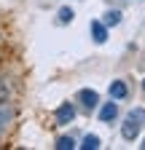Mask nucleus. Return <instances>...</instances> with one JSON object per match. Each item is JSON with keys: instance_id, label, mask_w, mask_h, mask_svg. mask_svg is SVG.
Masks as SVG:
<instances>
[{"instance_id": "obj_1", "label": "nucleus", "mask_w": 145, "mask_h": 150, "mask_svg": "<svg viewBox=\"0 0 145 150\" xmlns=\"http://www.w3.org/2000/svg\"><path fill=\"white\" fill-rule=\"evenodd\" d=\"M54 115H57V123H62V126L65 123H72V118H75V105H72V102H62Z\"/></svg>"}, {"instance_id": "obj_2", "label": "nucleus", "mask_w": 145, "mask_h": 150, "mask_svg": "<svg viewBox=\"0 0 145 150\" xmlns=\"http://www.w3.org/2000/svg\"><path fill=\"white\" fill-rule=\"evenodd\" d=\"M78 102L83 105V110H94L97 102H100V94H97L94 88H81V91H78Z\"/></svg>"}, {"instance_id": "obj_3", "label": "nucleus", "mask_w": 145, "mask_h": 150, "mask_svg": "<svg viewBox=\"0 0 145 150\" xmlns=\"http://www.w3.org/2000/svg\"><path fill=\"white\" fill-rule=\"evenodd\" d=\"M92 40L97 43V46H102V43H107V24L102 22V19H97V22H92Z\"/></svg>"}, {"instance_id": "obj_4", "label": "nucleus", "mask_w": 145, "mask_h": 150, "mask_svg": "<svg viewBox=\"0 0 145 150\" xmlns=\"http://www.w3.org/2000/svg\"><path fill=\"white\" fill-rule=\"evenodd\" d=\"M118 118V105L116 102H105L102 107H100V121L102 123H110V121H116Z\"/></svg>"}, {"instance_id": "obj_5", "label": "nucleus", "mask_w": 145, "mask_h": 150, "mask_svg": "<svg viewBox=\"0 0 145 150\" xmlns=\"http://www.w3.org/2000/svg\"><path fill=\"white\" fill-rule=\"evenodd\" d=\"M107 91H110V97H113V99H118V102L129 97V86H126V81H121V78H118V81H113Z\"/></svg>"}, {"instance_id": "obj_6", "label": "nucleus", "mask_w": 145, "mask_h": 150, "mask_svg": "<svg viewBox=\"0 0 145 150\" xmlns=\"http://www.w3.org/2000/svg\"><path fill=\"white\" fill-rule=\"evenodd\" d=\"M140 129H142V126H137L132 118H126V121H124V126H121V137H124L126 142H132V139H137Z\"/></svg>"}, {"instance_id": "obj_7", "label": "nucleus", "mask_w": 145, "mask_h": 150, "mask_svg": "<svg viewBox=\"0 0 145 150\" xmlns=\"http://www.w3.org/2000/svg\"><path fill=\"white\" fill-rule=\"evenodd\" d=\"M102 22L107 24V27H116V24H121V11H105V16H102Z\"/></svg>"}, {"instance_id": "obj_8", "label": "nucleus", "mask_w": 145, "mask_h": 150, "mask_svg": "<svg viewBox=\"0 0 145 150\" xmlns=\"http://www.w3.org/2000/svg\"><path fill=\"white\" fill-rule=\"evenodd\" d=\"M78 147H83V150H97V147H100V137H97V134H86Z\"/></svg>"}, {"instance_id": "obj_9", "label": "nucleus", "mask_w": 145, "mask_h": 150, "mask_svg": "<svg viewBox=\"0 0 145 150\" xmlns=\"http://www.w3.org/2000/svg\"><path fill=\"white\" fill-rule=\"evenodd\" d=\"M126 118H132L137 126H145V107H134V110H129V115Z\"/></svg>"}, {"instance_id": "obj_10", "label": "nucleus", "mask_w": 145, "mask_h": 150, "mask_svg": "<svg viewBox=\"0 0 145 150\" xmlns=\"http://www.w3.org/2000/svg\"><path fill=\"white\" fill-rule=\"evenodd\" d=\"M70 22H72V8H67V6L59 8L57 11V24H70Z\"/></svg>"}, {"instance_id": "obj_11", "label": "nucleus", "mask_w": 145, "mask_h": 150, "mask_svg": "<svg viewBox=\"0 0 145 150\" xmlns=\"http://www.w3.org/2000/svg\"><path fill=\"white\" fill-rule=\"evenodd\" d=\"M72 147H78L72 137H59L57 139V150H72Z\"/></svg>"}, {"instance_id": "obj_12", "label": "nucleus", "mask_w": 145, "mask_h": 150, "mask_svg": "<svg viewBox=\"0 0 145 150\" xmlns=\"http://www.w3.org/2000/svg\"><path fill=\"white\" fill-rule=\"evenodd\" d=\"M142 91H145V78H142Z\"/></svg>"}]
</instances>
